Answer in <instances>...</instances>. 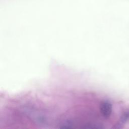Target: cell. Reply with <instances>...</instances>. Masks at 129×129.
<instances>
[{"instance_id": "6da1fadb", "label": "cell", "mask_w": 129, "mask_h": 129, "mask_svg": "<svg viewBox=\"0 0 129 129\" xmlns=\"http://www.w3.org/2000/svg\"><path fill=\"white\" fill-rule=\"evenodd\" d=\"M128 117H129V112H124L123 114H122L121 117V120L122 122H125L127 120Z\"/></svg>"}]
</instances>
